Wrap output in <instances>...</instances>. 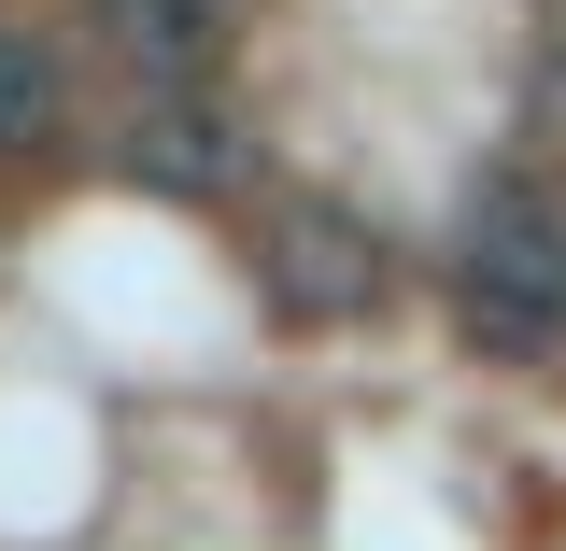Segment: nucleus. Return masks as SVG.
Returning <instances> with one entry per match:
<instances>
[{
    "label": "nucleus",
    "mask_w": 566,
    "mask_h": 551,
    "mask_svg": "<svg viewBox=\"0 0 566 551\" xmlns=\"http://www.w3.org/2000/svg\"><path fill=\"white\" fill-rule=\"evenodd\" d=\"M538 114H553V128H566V14H553V29H538Z\"/></svg>",
    "instance_id": "423d86ee"
},
{
    "label": "nucleus",
    "mask_w": 566,
    "mask_h": 551,
    "mask_svg": "<svg viewBox=\"0 0 566 551\" xmlns=\"http://www.w3.org/2000/svg\"><path fill=\"white\" fill-rule=\"evenodd\" d=\"M453 297H468V340L482 353H566V199L495 170L468 199V255H453Z\"/></svg>",
    "instance_id": "f257e3e1"
},
{
    "label": "nucleus",
    "mask_w": 566,
    "mask_h": 551,
    "mask_svg": "<svg viewBox=\"0 0 566 551\" xmlns=\"http://www.w3.org/2000/svg\"><path fill=\"white\" fill-rule=\"evenodd\" d=\"M255 269H270V297L297 326H368V311H382V241H368V212H340V199H270Z\"/></svg>",
    "instance_id": "f03ea898"
},
{
    "label": "nucleus",
    "mask_w": 566,
    "mask_h": 551,
    "mask_svg": "<svg viewBox=\"0 0 566 551\" xmlns=\"http://www.w3.org/2000/svg\"><path fill=\"white\" fill-rule=\"evenodd\" d=\"M43 128H57V57L29 29H0V156H29Z\"/></svg>",
    "instance_id": "39448f33"
},
{
    "label": "nucleus",
    "mask_w": 566,
    "mask_h": 551,
    "mask_svg": "<svg viewBox=\"0 0 566 551\" xmlns=\"http://www.w3.org/2000/svg\"><path fill=\"white\" fill-rule=\"evenodd\" d=\"M227 114H212L199 85H142L128 114V184H156V199H227Z\"/></svg>",
    "instance_id": "7ed1b4c3"
},
{
    "label": "nucleus",
    "mask_w": 566,
    "mask_h": 551,
    "mask_svg": "<svg viewBox=\"0 0 566 551\" xmlns=\"http://www.w3.org/2000/svg\"><path fill=\"white\" fill-rule=\"evenodd\" d=\"M99 29L142 85H212V57H227V0H99Z\"/></svg>",
    "instance_id": "20e7f679"
}]
</instances>
